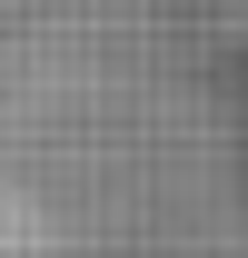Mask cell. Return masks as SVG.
Instances as JSON below:
<instances>
[{
	"label": "cell",
	"mask_w": 248,
	"mask_h": 258,
	"mask_svg": "<svg viewBox=\"0 0 248 258\" xmlns=\"http://www.w3.org/2000/svg\"><path fill=\"white\" fill-rule=\"evenodd\" d=\"M0 258H248L218 109L90 0H0Z\"/></svg>",
	"instance_id": "1"
}]
</instances>
